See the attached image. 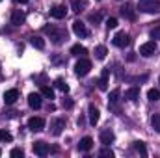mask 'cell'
Wrapping results in <instances>:
<instances>
[{
    "instance_id": "836d02e7",
    "label": "cell",
    "mask_w": 160,
    "mask_h": 158,
    "mask_svg": "<svg viewBox=\"0 0 160 158\" xmlns=\"http://www.w3.org/2000/svg\"><path fill=\"white\" fill-rule=\"evenodd\" d=\"M149 36H151V39H160V26H155V28L149 32Z\"/></svg>"
},
{
    "instance_id": "9c48e42d",
    "label": "cell",
    "mask_w": 160,
    "mask_h": 158,
    "mask_svg": "<svg viewBox=\"0 0 160 158\" xmlns=\"http://www.w3.org/2000/svg\"><path fill=\"white\" fill-rule=\"evenodd\" d=\"M28 106L32 110H39L43 106V99H41V93H30L28 95Z\"/></svg>"
},
{
    "instance_id": "603a6c76",
    "label": "cell",
    "mask_w": 160,
    "mask_h": 158,
    "mask_svg": "<svg viewBox=\"0 0 160 158\" xmlns=\"http://www.w3.org/2000/svg\"><path fill=\"white\" fill-rule=\"evenodd\" d=\"M30 43H32V47H36L38 50H43V48H45V39H43L41 36H32V37H30Z\"/></svg>"
},
{
    "instance_id": "5bb4252c",
    "label": "cell",
    "mask_w": 160,
    "mask_h": 158,
    "mask_svg": "<svg viewBox=\"0 0 160 158\" xmlns=\"http://www.w3.org/2000/svg\"><path fill=\"white\" fill-rule=\"evenodd\" d=\"M108 78H110V69H102L101 78H99V82H97L101 91H106V89H108Z\"/></svg>"
},
{
    "instance_id": "5b68a950",
    "label": "cell",
    "mask_w": 160,
    "mask_h": 158,
    "mask_svg": "<svg viewBox=\"0 0 160 158\" xmlns=\"http://www.w3.org/2000/svg\"><path fill=\"white\" fill-rule=\"evenodd\" d=\"M112 43H114L116 47H119V48H125V47L130 45V36H128L127 32H118V34L114 36Z\"/></svg>"
},
{
    "instance_id": "cb8c5ba5",
    "label": "cell",
    "mask_w": 160,
    "mask_h": 158,
    "mask_svg": "<svg viewBox=\"0 0 160 158\" xmlns=\"http://www.w3.org/2000/svg\"><path fill=\"white\" fill-rule=\"evenodd\" d=\"M106 54H108V50H106V47H104V45L95 47V58H97V60H104V58H106Z\"/></svg>"
},
{
    "instance_id": "3957f363",
    "label": "cell",
    "mask_w": 160,
    "mask_h": 158,
    "mask_svg": "<svg viewBox=\"0 0 160 158\" xmlns=\"http://www.w3.org/2000/svg\"><path fill=\"white\" fill-rule=\"evenodd\" d=\"M89 71H91V62H89L88 58H80L78 62H77V65H75L77 77H86Z\"/></svg>"
},
{
    "instance_id": "f1b7e54d",
    "label": "cell",
    "mask_w": 160,
    "mask_h": 158,
    "mask_svg": "<svg viewBox=\"0 0 160 158\" xmlns=\"http://www.w3.org/2000/svg\"><path fill=\"white\" fill-rule=\"evenodd\" d=\"M151 126H153L157 132H160V114H155V116L151 117Z\"/></svg>"
},
{
    "instance_id": "8fae6325",
    "label": "cell",
    "mask_w": 160,
    "mask_h": 158,
    "mask_svg": "<svg viewBox=\"0 0 160 158\" xmlns=\"http://www.w3.org/2000/svg\"><path fill=\"white\" fill-rule=\"evenodd\" d=\"M88 116H89V123L95 126V125L99 123V119H101V112H99V108H97L95 104H89V108H88Z\"/></svg>"
},
{
    "instance_id": "8d00e7d4",
    "label": "cell",
    "mask_w": 160,
    "mask_h": 158,
    "mask_svg": "<svg viewBox=\"0 0 160 158\" xmlns=\"http://www.w3.org/2000/svg\"><path fill=\"white\" fill-rule=\"evenodd\" d=\"M15 2H19V4H28V0H15Z\"/></svg>"
},
{
    "instance_id": "52a82bcc",
    "label": "cell",
    "mask_w": 160,
    "mask_h": 158,
    "mask_svg": "<svg viewBox=\"0 0 160 158\" xmlns=\"http://www.w3.org/2000/svg\"><path fill=\"white\" fill-rule=\"evenodd\" d=\"M28 128L32 132H41L45 128V119L43 117H30L28 119Z\"/></svg>"
},
{
    "instance_id": "e0dca14e",
    "label": "cell",
    "mask_w": 160,
    "mask_h": 158,
    "mask_svg": "<svg viewBox=\"0 0 160 158\" xmlns=\"http://www.w3.org/2000/svg\"><path fill=\"white\" fill-rule=\"evenodd\" d=\"M114 140H116V134L112 130H102L101 132V143L102 145H110V143H114Z\"/></svg>"
},
{
    "instance_id": "4fadbf2b",
    "label": "cell",
    "mask_w": 160,
    "mask_h": 158,
    "mask_svg": "<svg viewBox=\"0 0 160 158\" xmlns=\"http://www.w3.org/2000/svg\"><path fill=\"white\" fill-rule=\"evenodd\" d=\"M17 99H19V91H17V89H8V91L4 93V102H6L8 106L15 104Z\"/></svg>"
},
{
    "instance_id": "d6a6232c",
    "label": "cell",
    "mask_w": 160,
    "mask_h": 158,
    "mask_svg": "<svg viewBox=\"0 0 160 158\" xmlns=\"http://www.w3.org/2000/svg\"><path fill=\"white\" fill-rule=\"evenodd\" d=\"M24 155V151L21 149V147H15V149H11V153H9V156H13V158H19V156H22Z\"/></svg>"
},
{
    "instance_id": "f546056e",
    "label": "cell",
    "mask_w": 160,
    "mask_h": 158,
    "mask_svg": "<svg viewBox=\"0 0 160 158\" xmlns=\"http://www.w3.org/2000/svg\"><path fill=\"white\" fill-rule=\"evenodd\" d=\"M99 156H104V158H112L114 156V151L112 149H108V145H104L101 151H99Z\"/></svg>"
},
{
    "instance_id": "7c38bea8",
    "label": "cell",
    "mask_w": 160,
    "mask_h": 158,
    "mask_svg": "<svg viewBox=\"0 0 160 158\" xmlns=\"http://www.w3.org/2000/svg\"><path fill=\"white\" fill-rule=\"evenodd\" d=\"M24 21H26V15H24V11H21V9H15V11L11 13V24H15V26H21V24H24Z\"/></svg>"
},
{
    "instance_id": "ac0fdd59",
    "label": "cell",
    "mask_w": 160,
    "mask_h": 158,
    "mask_svg": "<svg viewBox=\"0 0 160 158\" xmlns=\"http://www.w3.org/2000/svg\"><path fill=\"white\" fill-rule=\"evenodd\" d=\"M121 15H123L125 19H128V21H134V19H136V13L132 11V6H130V4L121 6Z\"/></svg>"
},
{
    "instance_id": "9a60e30c",
    "label": "cell",
    "mask_w": 160,
    "mask_h": 158,
    "mask_svg": "<svg viewBox=\"0 0 160 158\" xmlns=\"http://www.w3.org/2000/svg\"><path fill=\"white\" fill-rule=\"evenodd\" d=\"M67 15V9H65V6H54V7H50V17L52 19H63Z\"/></svg>"
},
{
    "instance_id": "d590c367",
    "label": "cell",
    "mask_w": 160,
    "mask_h": 158,
    "mask_svg": "<svg viewBox=\"0 0 160 158\" xmlns=\"http://www.w3.org/2000/svg\"><path fill=\"white\" fill-rule=\"evenodd\" d=\"M89 21H91V22H99V21H101V15H99V13H91V15H89Z\"/></svg>"
},
{
    "instance_id": "8992f818",
    "label": "cell",
    "mask_w": 160,
    "mask_h": 158,
    "mask_svg": "<svg viewBox=\"0 0 160 158\" xmlns=\"http://www.w3.org/2000/svg\"><path fill=\"white\" fill-rule=\"evenodd\" d=\"M63 128H65V119L63 117L52 119V123H50V132H52V136H60Z\"/></svg>"
},
{
    "instance_id": "83f0119b",
    "label": "cell",
    "mask_w": 160,
    "mask_h": 158,
    "mask_svg": "<svg viewBox=\"0 0 160 158\" xmlns=\"http://www.w3.org/2000/svg\"><path fill=\"white\" fill-rule=\"evenodd\" d=\"M134 149H136V153H140L142 156H147V149H145L143 141H134Z\"/></svg>"
},
{
    "instance_id": "30bf717a",
    "label": "cell",
    "mask_w": 160,
    "mask_h": 158,
    "mask_svg": "<svg viewBox=\"0 0 160 158\" xmlns=\"http://www.w3.org/2000/svg\"><path fill=\"white\" fill-rule=\"evenodd\" d=\"M48 153H50L48 143H45V141H36V143H34V155H38V156H47Z\"/></svg>"
},
{
    "instance_id": "7402d4cb",
    "label": "cell",
    "mask_w": 160,
    "mask_h": 158,
    "mask_svg": "<svg viewBox=\"0 0 160 158\" xmlns=\"http://www.w3.org/2000/svg\"><path fill=\"white\" fill-rule=\"evenodd\" d=\"M71 54H73V56H78V58H84V56L88 54V48L82 47V45H73V47H71Z\"/></svg>"
},
{
    "instance_id": "44dd1931",
    "label": "cell",
    "mask_w": 160,
    "mask_h": 158,
    "mask_svg": "<svg viewBox=\"0 0 160 158\" xmlns=\"http://www.w3.org/2000/svg\"><path fill=\"white\" fill-rule=\"evenodd\" d=\"M119 97H121L119 89H112L110 95H108V106H116V104L119 102Z\"/></svg>"
},
{
    "instance_id": "2e32d148",
    "label": "cell",
    "mask_w": 160,
    "mask_h": 158,
    "mask_svg": "<svg viewBox=\"0 0 160 158\" xmlns=\"http://www.w3.org/2000/svg\"><path fill=\"white\" fill-rule=\"evenodd\" d=\"M93 149V140L89 138V136H86V138H82L78 143V151L82 153H88V151H91Z\"/></svg>"
},
{
    "instance_id": "f35d334b",
    "label": "cell",
    "mask_w": 160,
    "mask_h": 158,
    "mask_svg": "<svg viewBox=\"0 0 160 158\" xmlns=\"http://www.w3.org/2000/svg\"><path fill=\"white\" fill-rule=\"evenodd\" d=\"M158 82H160V78H158Z\"/></svg>"
},
{
    "instance_id": "4dcf8cb0",
    "label": "cell",
    "mask_w": 160,
    "mask_h": 158,
    "mask_svg": "<svg viewBox=\"0 0 160 158\" xmlns=\"http://www.w3.org/2000/svg\"><path fill=\"white\" fill-rule=\"evenodd\" d=\"M116 26H118V19H116V17H110V19L106 21V28H108V30H114Z\"/></svg>"
},
{
    "instance_id": "6da1fadb",
    "label": "cell",
    "mask_w": 160,
    "mask_h": 158,
    "mask_svg": "<svg viewBox=\"0 0 160 158\" xmlns=\"http://www.w3.org/2000/svg\"><path fill=\"white\" fill-rule=\"evenodd\" d=\"M138 9L142 13H160V0H138Z\"/></svg>"
},
{
    "instance_id": "ab89813d",
    "label": "cell",
    "mask_w": 160,
    "mask_h": 158,
    "mask_svg": "<svg viewBox=\"0 0 160 158\" xmlns=\"http://www.w3.org/2000/svg\"><path fill=\"white\" fill-rule=\"evenodd\" d=\"M0 2H2V0H0Z\"/></svg>"
},
{
    "instance_id": "d4e9b609",
    "label": "cell",
    "mask_w": 160,
    "mask_h": 158,
    "mask_svg": "<svg viewBox=\"0 0 160 158\" xmlns=\"http://www.w3.org/2000/svg\"><path fill=\"white\" fill-rule=\"evenodd\" d=\"M54 86L60 89V91H63V93H69V86H67V82L63 78H56L54 80Z\"/></svg>"
},
{
    "instance_id": "e575fe53",
    "label": "cell",
    "mask_w": 160,
    "mask_h": 158,
    "mask_svg": "<svg viewBox=\"0 0 160 158\" xmlns=\"http://www.w3.org/2000/svg\"><path fill=\"white\" fill-rule=\"evenodd\" d=\"M62 104H63V108H67V110H71V108L75 106V102H73L71 99H63V102H62Z\"/></svg>"
},
{
    "instance_id": "1f68e13d",
    "label": "cell",
    "mask_w": 160,
    "mask_h": 158,
    "mask_svg": "<svg viewBox=\"0 0 160 158\" xmlns=\"http://www.w3.org/2000/svg\"><path fill=\"white\" fill-rule=\"evenodd\" d=\"M13 140V136L9 134V132H6V130H0V141H11Z\"/></svg>"
},
{
    "instance_id": "ffe728a7",
    "label": "cell",
    "mask_w": 160,
    "mask_h": 158,
    "mask_svg": "<svg viewBox=\"0 0 160 158\" xmlns=\"http://www.w3.org/2000/svg\"><path fill=\"white\" fill-rule=\"evenodd\" d=\"M88 7V0H71V9L75 13H80Z\"/></svg>"
},
{
    "instance_id": "7a4b0ae2",
    "label": "cell",
    "mask_w": 160,
    "mask_h": 158,
    "mask_svg": "<svg viewBox=\"0 0 160 158\" xmlns=\"http://www.w3.org/2000/svg\"><path fill=\"white\" fill-rule=\"evenodd\" d=\"M45 32L50 34V39H52L54 45H62L63 41L67 39V32H65V30H56V28H48V26H47Z\"/></svg>"
},
{
    "instance_id": "4316f807",
    "label": "cell",
    "mask_w": 160,
    "mask_h": 158,
    "mask_svg": "<svg viewBox=\"0 0 160 158\" xmlns=\"http://www.w3.org/2000/svg\"><path fill=\"white\" fill-rule=\"evenodd\" d=\"M147 99H149L151 102L160 101V91H158V89H155V87H153V89H149V91H147Z\"/></svg>"
},
{
    "instance_id": "484cf974",
    "label": "cell",
    "mask_w": 160,
    "mask_h": 158,
    "mask_svg": "<svg viewBox=\"0 0 160 158\" xmlns=\"http://www.w3.org/2000/svg\"><path fill=\"white\" fill-rule=\"evenodd\" d=\"M41 97L45 99H54V89L50 86H41Z\"/></svg>"
},
{
    "instance_id": "277c9868",
    "label": "cell",
    "mask_w": 160,
    "mask_h": 158,
    "mask_svg": "<svg viewBox=\"0 0 160 158\" xmlns=\"http://www.w3.org/2000/svg\"><path fill=\"white\" fill-rule=\"evenodd\" d=\"M155 52H157V41H145L143 45H140V54L143 56V58H151V56H155Z\"/></svg>"
},
{
    "instance_id": "ba28073f",
    "label": "cell",
    "mask_w": 160,
    "mask_h": 158,
    "mask_svg": "<svg viewBox=\"0 0 160 158\" xmlns=\"http://www.w3.org/2000/svg\"><path fill=\"white\" fill-rule=\"evenodd\" d=\"M73 32H75L78 37H88V36H89V30H88V26H86L82 21H78V19L73 22Z\"/></svg>"
},
{
    "instance_id": "d6986e66",
    "label": "cell",
    "mask_w": 160,
    "mask_h": 158,
    "mask_svg": "<svg viewBox=\"0 0 160 158\" xmlns=\"http://www.w3.org/2000/svg\"><path fill=\"white\" fill-rule=\"evenodd\" d=\"M138 97H140V87H136V86L125 91V101H130V102H134Z\"/></svg>"
},
{
    "instance_id": "74e56055",
    "label": "cell",
    "mask_w": 160,
    "mask_h": 158,
    "mask_svg": "<svg viewBox=\"0 0 160 158\" xmlns=\"http://www.w3.org/2000/svg\"><path fill=\"white\" fill-rule=\"evenodd\" d=\"M0 155H2V151H0Z\"/></svg>"
}]
</instances>
